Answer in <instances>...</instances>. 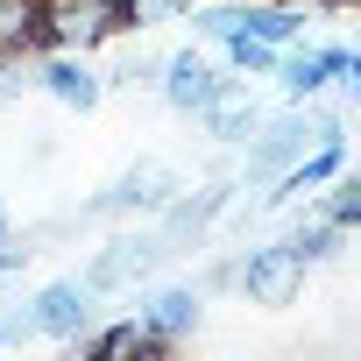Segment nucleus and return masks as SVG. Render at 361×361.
<instances>
[{
  "instance_id": "1",
  "label": "nucleus",
  "mask_w": 361,
  "mask_h": 361,
  "mask_svg": "<svg viewBox=\"0 0 361 361\" xmlns=\"http://www.w3.org/2000/svg\"><path fill=\"white\" fill-rule=\"evenodd\" d=\"M128 15H121V0H43V15H36V50H71L85 57L92 43L121 36Z\"/></svg>"
},
{
  "instance_id": "2",
  "label": "nucleus",
  "mask_w": 361,
  "mask_h": 361,
  "mask_svg": "<svg viewBox=\"0 0 361 361\" xmlns=\"http://www.w3.org/2000/svg\"><path fill=\"white\" fill-rule=\"evenodd\" d=\"M269 78H283V92L290 99H312L326 78H340V92H361V57L347 50V43H319V50H276V71Z\"/></svg>"
},
{
  "instance_id": "3",
  "label": "nucleus",
  "mask_w": 361,
  "mask_h": 361,
  "mask_svg": "<svg viewBox=\"0 0 361 361\" xmlns=\"http://www.w3.org/2000/svg\"><path fill=\"white\" fill-rule=\"evenodd\" d=\"M234 283L255 298V305H290L305 290V255L290 241H269V248H248V262L234 269Z\"/></svg>"
},
{
  "instance_id": "4",
  "label": "nucleus",
  "mask_w": 361,
  "mask_h": 361,
  "mask_svg": "<svg viewBox=\"0 0 361 361\" xmlns=\"http://www.w3.org/2000/svg\"><path fill=\"white\" fill-rule=\"evenodd\" d=\"M29 326L50 333V340H85V326H92V283H50L36 298Z\"/></svg>"
},
{
  "instance_id": "5",
  "label": "nucleus",
  "mask_w": 361,
  "mask_h": 361,
  "mask_svg": "<svg viewBox=\"0 0 361 361\" xmlns=\"http://www.w3.org/2000/svg\"><path fill=\"white\" fill-rule=\"evenodd\" d=\"M227 78L213 71V57H199V50H177V57H163V99L177 106V114H199L213 92H220Z\"/></svg>"
},
{
  "instance_id": "6",
  "label": "nucleus",
  "mask_w": 361,
  "mask_h": 361,
  "mask_svg": "<svg viewBox=\"0 0 361 361\" xmlns=\"http://www.w3.org/2000/svg\"><path fill=\"white\" fill-rule=\"evenodd\" d=\"M142 326L170 347V340H185L192 326H199V290L192 283H170V290H156L149 305H142Z\"/></svg>"
},
{
  "instance_id": "7",
  "label": "nucleus",
  "mask_w": 361,
  "mask_h": 361,
  "mask_svg": "<svg viewBox=\"0 0 361 361\" xmlns=\"http://www.w3.org/2000/svg\"><path fill=\"white\" fill-rule=\"evenodd\" d=\"M43 85H50V99H64V106H99V71L85 64V57H71V50H50V64H43Z\"/></svg>"
},
{
  "instance_id": "8",
  "label": "nucleus",
  "mask_w": 361,
  "mask_h": 361,
  "mask_svg": "<svg viewBox=\"0 0 361 361\" xmlns=\"http://www.w3.org/2000/svg\"><path fill=\"white\" fill-rule=\"evenodd\" d=\"M199 121H206V128H213L220 142H248V135L262 128V106H255V99L241 92V85H220V92H213V99L199 106Z\"/></svg>"
},
{
  "instance_id": "9",
  "label": "nucleus",
  "mask_w": 361,
  "mask_h": 361,
  "mask_svg": "<svg viewBox=\"0 0 361 361\" xmlns=\"http://www.w3.org/2000/svg\"><path fill=\"white\" fill-rule=\"evenodd\" d=\"M156 255H163V241H114L99 262H92V290H114V283H142L149 269H156Z\"/></svg>"
},
{
  "instance_id": "10",
  "label": "nucleus",
  "mask_w": 361,
  "mask_h": 361,
  "mask_svg": "<svg viewBox=\"0 0 361 361\" xmlns=\"http://www.w3.org/2000/svg\"><path fill=\"white\" fill-rule=\"evenodd\" d=\"M312 142H319V121H312V128H305V121H276V128L255 142V170H276V177H283Z\"/></svg>"
},
{
  "instance_id": "11",
  "label": "nucleus",
  "mask_w": 361,
  "mask_h": 361,
  "mask_svg": "<svg viewBox=\"0 0 361 361\" xmlns=\"http://www.w3.org/2000/svg\"><path fill=\"white\" fill-rule=\"evenodd\" d=\"M170 192H177V177H170L163 163H135L99 206H170Z\"/></svg>"
},
{
  "instance_id": "12",
  "label": "nucleus",
  "mask_w": 361,
  "mask_h": 361,
  "mask_svg": "<svg viewBox=\"0 0 361 361\" xmlns=\"http://www.w3.org/2000/svg\"><path fill=\"white\" fill-rule=\"evenodd\" d=\"M163 340L142 326V319H121V326H106V333H85V354H99V361H128V354H156Z\"/></svg>"
},
{
  "instance_id": "13",
  "label": "nucleus",
  "mask_w": 361,
  "mask_h": 361,
  "mask_svg": "<svg viewBox=\"0 0 361 361\" xmlns=\"http://www.w3.org/2000/svg\"><path fill=\"white\" fill-rule=\"evenodd\" d=\"M36 15H43V0H0V57L36 50Z\"/></svg>"
},
{
  "instance_id": "14",
  "label": "nucleus",
  "mask_w": 361,
  "mask_h": 361,
  "mask_svg": "<svg viewBox=\"0 0 361 361\" xmlns=\"http://www.w3.org/2000/svg\"><path fill=\"white\" fill-rule=\"evenodd\" d=\"M220 43H227L234 71H248V78H269V71H276V43H262V36H248V29H227Z\"/></svg>"
},
{
  "instance_id": "15",
  "label": "nucleus",
  "mask_w": 361,
  "mask_h": 361,
  "mask_svg": "<svg viewBox=\"0 0 361 361\" xmlns=\"http://www.w3.org/2000/svg\"><path fill=\"white\" fill-rule=\"evenodd\" d=\"M199 0H121V15L128 29H156V22H177V15H192Z\"/></svg>"
},
{
  "instance_id": "16",
  "label": "nucleus",
  "mask_w": 361,
  "mask_h": 361,
  "mask_svg": "<svg viewBox=\"0 0 361 361\" xmlns=\"http://www.w3.org/2000/svg\"><path fill=\"white\" fill-rule=\"evenodd\" d=\"M340 241H347V234H340L333 220H312V227H298V234H290V248H298L305 262H326V255H333Z\"/></svg>"
},
{
  "instance_id": "17",
  "label": "nucleus",
  "mask_w": 361,
  "mask_h": 361,
  "mask_svg": "<svg viewBox=\"0 0 361 361\" xmlns=\"http://www.w3.org/2000/svg\"><path fill=\"white\" fill-rule=\"evenodd\" d=\"M326 220H333L340 234H354V220H361V185H354V177H333V199H326Z\"/></svg>"
},
{
  "instance_id": "18",
  "label": "nucleus",
  "mask_w": 361,
  "mask_h": 361,
  "mask_svg": "<svg viewBox=\"0 0 361 361\" xmlns=\"http://www.w3.org/2000/svg\"><path fill=\"white\" fill-rule=\"evenodd\" d=\"M22 262H29V248H15V234H8V241H0V276H8V269H22Z\"/></svg>"
},
{
  "instance_id": "19",
  "label": "nucleus",
  "mask_w": 361,
  "mask_h": 361,
  "mask_svg": "<svg viewBox=\"0 0 361 361\" xmlns=\"http://www.w3.org/2000/svg\"><path fill=\"white\" fill-rule=\"evenodd\" d=\"M276 8H298L305 15V8H347V0H276Z\"/></svg>"
},
{
  "instance_id": "20",
  "label": "nucleus",
  "mask_w": 361,
  "mask_h": 361,
  "mask_svg": "<svg viewBox=\"0 0 361 361\" xmlns=\"http://www.w3.org/2000/svg\"><path fill=\"white\" fill-rule=\"evenodd\" d=\"M0 241H8V206H0Z\"/></svg>"
},
{
  "instance_id": "21",
  "label": "nucleus",
  "mask_w": 361,
  "mask_h": 361,
  "mask_svg": "<svg viewBox=\"0 0 361 361\" xmlns=\"http://www.w3.org/2000/svg\"><path fill=\"white\" fill-rule=\"evenodd\" d=\"M0 340H8V333H0Z\"/></svg>"
}]
</instances>
